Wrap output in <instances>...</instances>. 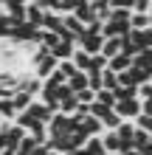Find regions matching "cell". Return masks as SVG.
Wrapping results in <instances>:
<instances>
[{"label": "cell", "instance_id": "obj_1", "mask_svg": "<svg viewBox=\"0 0 152 155\" xmlns=\"http://www.w3.org/2000/svg\"><path fill=\"white\" fill-rule=\"evenodd\" d=\"M45 130H48V138H57V135H70V133H73V121H70V116H65V113H53L51 121L45 124Z\"/></svg>", "mask_w": 152, "mask_h": 155}, {"label": "cell", "instance_id": "obj_2", "mask_svg": "<svg viewBox=\"0 0 152 155\" xmlns=\"http://www.w3.org/2000/svg\"><path fill=\"white\" fill-rule=\"evenodd\" d=\"M113 113L121 118V121H135L141 116V102L138 99H124V102H115Z\"/></svg>", "mask_w": 152, "mask_h": 155}, {"label": "cell", "instance_id": "obj_3", "mask_svg": "<svg viewBox=\"0 0 152 155\" xmlns=\"http://www.w3.org/2000/svg\"><path fill=\"white\" fill-rule=\"evenodd\" d=\"M102 42H104V37H102V34H90V31H85L82 37L76 40V48L93 57V54H102Z\"/></svg>", "mask_w": 152, "mask_h": 155}, {"label": "cell", "instance_id": "obj_4", "mask_svg": "<svg viewBox=\"0 0 152 155\" xmlns=\"http://www.w3.org/2000/svg\"><path fill=\"white\" fill-rule=\"evenodd\" d=\"M45 8H42L37 0H25V23L37 25V28H42V20H45Z\"/></svg>", "mask_w": 152, "mask_h": 155}, {"label": "cell", "instance_id": "obj_5", "mask_svg": "<svg viewBox=\"0 0 152 155\" xmlns=\"http://www.w3.org/2000/svg\"><path fill=\"white\" fill-rule=\"evenodd\" d=\"M20 79H23V71L0 68V90H17L20 87Z\"/></svg>", "mask_w": 152, "mask_h": 155}, {"label": "cell", "instance_id": "obj_6", "mask_svg": "<svg viewBox=\"0 0 152 155\" xmlns=\"http://www.w3.org/2000/svg\"><path fill=\"white\" fill-rule=\"evenodd\" d=\"M73 51H76V42H65V40H59V42L53 45L48 54H51V57L57 59V62H65V59H70V57H73Z\"/></svg>", "mask_w": 152, "mask_h": 155}, {"label": "cell", "instance_id": "obj_7", "mask_svg": "<svg viewBox=\"0 0 152 155\" xmlns=\"http://www.w3.org/2000/svg\"><path fill=\"white\" fill-rule=\"evenodd\" d=\"M25 113L34 116V118H37V121H42V124H48V121H51V116H53V110H48V107L42 104L40 99H34V102L28 104V110H25Z\"/></svg>", "mask_w": 152, "mask_h": 155}, {"label": "cell", "instance_id": "obj_8", "mask_svg": "<svg viewBox=\"0 0 152 155\" xmlns=\"http://www.w3.org/2000/svg\"><path fill=\"white\" fill-rule=\"evenodd\" d=\"M107 68H110L113 74H124L127 68H132V59L124 57V54H115L113 59H107Z\"/></svg>", "mask_w": 152, "mask_h": 155}, {"label": "cell", "instance_id": "obj_9", "mask_svg": "<svg viewBox=\"0 0 152 155\" xmlns=\"http://www.w3.org/2000/svg\"><path fill=\"white\" fill-rule=\"evenodd\" d=\"M82 133L90 138V135H102L104 133V127H102V121L99 118H93V116H85L82 118Z\"/></svg>", "mask_w": 152, "mask_h": 155}, {"label": "cell", "instance_id": "obj_10", "mask_svg": "<svg viewBox=\"0 0 152 155\" xmlns=\"http://www.w3.org/2000/svg\"><path fill=\"white\" fill-rule=\"evenodd\" d=\"M132 133H135V124H132V121H121V124H118V130H115V135H118V141L124 144V150H130Z\"/></svg>", "mask_w": 152, "mask_h": 155}, {"label": "cell", "instance_id": "obj_11", "mask_svg": "<svg viewBox=\"0 0 152 155\" xmlns=\"http://www.w3.org/2000/svg\"><path fill=\"white\" fill-rule=\"evenodd\" d=\"M37 147H40V141L34 138V135L25 133V135H23V141L17 144V152H14V155H34V150H37Z\"/></svg>", "mask_w": 152, "mask_h": 155}, {"label": "cell", "instance_id": "obj_12", "mask_svg": "<svg viewBox=\"0 0 152 155\" xmlns=\"http://www.w3.org/2000/svg\"><path fill=\"white\" fill-rule=\"evenodd\" d=\"M115 54H121V40H118V37L104 40V42H102V57H104V59H113Z\"/></svg>", "mask_w": 152, "mask_h": 155}, {"label": "cell", "instance_id": "obj_13", "mask_svg": "<svg viewBox=\"0 0 152 155\" xmlns=\"http://www.w3.org/2000/svg\"><path fill=\"white\" fill-rule=\"evenodd\" d=\"M70 62H73V68L79 71V74H87V68H90V54H85V51H73V57H70Z\"/></svg>", "mask_w": 152, "mask_h": 155}, {"label": "cell", "instance_id": "obj_14", "mask_svg": "<svg viewBox=\"0 0 152 155\" xmlns=\"http://www.w3.org/2000/svg\"><path fill=\"white\" fill-rule=\"evenodd\" d=\"M87 155H107L104 152V144H102V135H90V138L85 141V147H82Z\"/></svg>", "mask_w": 152, "mask_h": 155}, {"label": "cell", "instance_id": "obj_15", "mask_svg": "<svg viewBox=\"0 0 152 155\" xmlns=\"http://www.w3.org/2000/svg\"><path fill=\"white\" fill-rule=\"evenodd\" d=\"M76 107H79V102H76V96H73V93H68V96H62V99H59V110H57V113H65V116H73V113H76Z\"/></svg>", "mask_w": 152, "mask_h": 155}, {"label": "cell", "instance_id": "obj_16", "mask_svg": "<svg viewBox=\"0 0 152 155\" xmlns=\"http://www.w3.org/2000/svg\"><path fill=\"white\" fill-rule=\"evenodd\" d=\"M132 68H152V48H141L132 57Z\"/></svg>", "mask_w": 152, "mask_h": 155}, {"label": "cell", "instance_id": "obj_17", "mask_svg": "<svg viewBox=\"0 0 152 155\" xmlns=\"http://www.w3.org/2000/svg\"><path fill=\"white\" fill-rule=\"evenodd\" d=\"M34 102V99L28 93H23V90H14V96H11V104H14V110L17 113H23V110H28V104Z\"/></svg>", "mask_w": 152, "mask_h": 155}, {"label": "cell", "instance_id": "obj_18", "mask_svg": "<svg viewBox=\"0 0 152 155\" xmlns=\"http://www.w3.org/2000/svg\"><path fill=\"white\" fill-rule=\"evenodd\" d=\"M93 102L96 104H104V107H110V110H113V107H115V96H113V90H96V93H93Z\"/></svg>", "mask_w": 152, "mask_h": 155}, {"label": "cell", "instance_id": "obj_19", "mask_svg": "<svg viewBox=\"0 0 152 155\" xmlns=\"http://www.w3.org/2000/svg\"><path fill=\"white\" fill-rule=\"evenodd\" d=\"M14 116H17V110H14L11 99H0V118H3L6 124H11V121H14Z\"/></svg>", "mask_w": 152, "mask_h": 155}, {"label": "cell", "instance_id": "obj_20", "mask_svg": "<svg viewBox=\"0 0 152 155\" xmlns=\"http://www.w3.org/2000/svg\"><path fill=\"white\" fill-rule=\"evenodd\" d=\"M149 14H130V31H141V28H149Z\"/></svg>", "mask_w": 152, "mask_h": 155}, {"label": "cell", "instance_id": "obj_21", "mask_svg": "<svg viewBox=\"0 0 152 155\" xmlns=\"http://www.w3.org/2000/svg\"><path fill=\"white\" fill-rule=\"evenodd\" d=\"M42 28L57 34V31L62 28V17H59V14H53V12H48V14H45V20H42Z\"/></svg>", "mask_w": 152, "mask_h": 155}, {"label": "cell", "instance_id": "obj_22", "mask_svg": "<svg viewBox=\"0 0 152 155\" xmlns=\"http://www.w3.org/2000/svg\"><path fill=\"white\" fill-rule=\"evenodd\" d=\"M149 144V133H144V130H138L135 127V133H132V141H130V147L132 150H144Z\"/></svg>", "mask_w": 152, "mask_h": 155}, {"label": "cell", "instance_id": "obj_23", "mask_svg": "<svg viewBox=\"0 0 152 155\" xmlns=\"http://www.w3.org/2000/svg\"><path fill=\"white\" fill-rule=\"evenodd\" d=\"M68 87L73 90V93H79V90H85L87 87V74H73L68 79Z\"/></svg>", "mask_w": 152, "mask_h": 155}, {"label": "cell", "instance_id": "obj_24", "mask_svg": "<svg viewBox=\"0 0 152 155\" xmlns=\"http://www.w3.org/2000/svg\"><path fill=\"white\" fill-rule=\"evenodd\" d=\"M113 96H115V102H124V99H138L135 87H121V85L113 87Z\"/></svg>", "mask_w": 152, "mask_h": 155}, {"label": "cell", "instance_id": "obj_25", "mask_svg": "<svg viewBox=\"0 0 152 155\" xmlns=\"http://www.w3.org/2000/svg\"><path fill=\"white\" fill-rule=\"evenodd\" d=\"M57 42H59V37H57L53 31H45V28H40V45H42V48H48V51H51Z\"/></svg>", "mask_w": 152, "mask_h": 155}, {"label": "cell", "instance_id": "obj_26", "mask_svg": "<svg viewBox=\"0 0 152 155\" xmlns=\"http://www.w3.org/2000/svg\"><path fill=\"white\" fill-rule=\"evenodd\" d=\"M149 8H152V0H130V12L135 14H149Z\"/></svg>", "mask_w": 152, "mask_h": 155}, {"label": "cell", "instance_id": "obj_27", "mask_svg": "<svg viewBox=\"0 0 152 155\" xmlns=\"http://www.w3.org/2000/svg\"><path fill=\"white\" fill-rule=\"evenodd\" d=\"M104 68H107V59L102 57V54H93V57H90V68H87V74H90V71H93V74H102Z\"/></svg>", "mask_w": 152, "mask_h": 155}, {"label": "cell", "instance_id": "obj_28", "mask_svg": "<svg viewBox=\"0 0 152 155\" xmlns=\"http://www.w3.org/2000/svg\"><path fill=\"white\" fill-rule=\"evenodd\" d=\"M65 82H68V79L62 76V74H59V68H57V71H53V74H51V76L45 79V82H42V85H45V87H62Z\"/></svg>", "mask_w": 152, "mask_h": 155}, {"label": "cell", "instance_id": "obj_29", "mask_svg": "<svg viewBox=\"0 0 152 155\" xmlns=\"http://www.w3.org/2000/svg\"><path fill=\"white\" fill-rule=\"evenodd\" d=\"M115 85H118V82H115V74H113L110 68H104V71H102V87H104V90H113Z\"/></svg>", "mask_w": 152, "mask_h": 155}, {"label": "cell", "instance_id": "obj_30", "mask_svg": "<svg viewBox=\"0 0 152 155\" xmlns=\"http://www.w3.org/2000/svg\"><path fill=\"white\" fill-rule=\"evenodd\" d=\"M11 25H14V23L8 20L6 14L0 17V42H6V40H8V34H11Z\"/></svg>", "mask_w": 152, "mask_h": 155}, {"label": "cell", "instance_id": "obj_31", "mask_svg": "<svg viewBox=\"0 0 152 155\" xmlns=\"http://www.w3.org/2000/svg\"><path fill=\"white\" fill-rule=\"evenodd\" d=\"M118 124H121V118L115 116L113 110H110V116H104V118H102V127H104V130H118Z\"/></svg>", "mask_w": 152, "mask_h": 155}, {"label": "cell", "instance_id": "obj_32", "mask_svg": "<svg viewBox=\"0 0 152 155\" xmlns=\"http://www.w3.org/2000/svg\"><path fill=\"white\" fill-rule=\"evenodd\" d=\"M87 116H93V118H99V121H102V118L104 116H110V107H104V104H90V113H87Z\"/></svg>", "mask_w": 152, "mask_h": 155}, {"label": "cell", "instance_id": "obj_33", "mask_svg": "<svg viewBox=\"0 0 152 155\" xmlns=\"http://www.w3.org/2000/svg\"><path fill=\"white\" fill-rule=\"evenodd\" d=\"M132 124H135L138 130H144V133H149V135H152V116H138Z\"/></svg>", "mask_w": 152, "mask_h": 155}, {"label": "cell", "instance_id": "obj_34", "mask_svg": "<svg viewBox=\"0 0 152 155\" xmlns=\"http://www.w3.org/2000/svg\"><path fill=\"white\" fill-rule=\"evenodd\" d=\"M73 96H76V102H79V104H93V90H90V87L79 90V93H73Z\"/></svg>", "mask_w": 152, "mask_h": 155}, {"label": "cell", "instance_id": "obj_35", "mask_svg": "<svg viewBox=\"0 0 152 155\" xmlns=\"http://www.w3.org/2000/svg\"><path fill=\"white\" fill-rule=\"evenodd\" d=\"M135 93H138L141 102H144V99H152V82H147V85H138V87H135Z\"/></svg>", "mask_w": 152, "mask_h": 155}, {"label": "cell", "instance_id": "obj_36", "mask_svg": "<svg viewBox=\"0 0 152 155\" xmlns=\"http://www.w3.org/2000/svg\"><path fill=\"white\" fill-rule=\"evenodd\" d=\"M141 116H152V99H144V102H141Z\"/></svg>", "mask_w": 152, "mask_h": 155}, {"label": "cell", "instance_id": "obj_37", "mask_svg": "<svg viewBox=\"0 0 152 155\" xmlns=\"http://www.w3.org/2000/svg\"><path fill=\"white\" fill-rule=\"evenodd\" d=\"M110 8H130V0H110Z\"/></svg>", "mask_w": 152, "mask_h": 155}, {"label": "cell", "instance_id": "obj_38", "mask_svg": "<svg viewBox=\"0 0 152 155\" xmlns=\"http://www.w3.org/2000/svg\"><path fill=\"white\" fill-rule=\"evenodd\" d=\"M110 0H90V6H107Z\"/></svg>", "mask_w": 152, "mask_h": 155}, {"label": "cell", "instance_id": "obj_39", "mask_svg": "<svg viewBox=\"0 0 152 155\" xmlns=\"http://www.w3.org/2000/svg\"><path fill=\"white\" fill-rule=\"evenodd\" d=\"M70 155H87L85 150H73V152H70Z\"/></svg>", "mask_w": 152, "mask_h": 155}, {"label": "cell", "instance_id": "obj_40", "mask_svg": "<svg viewBox=\"0 0 152 155\" xmlns=\"http://www.w3.org/2000/svg\"><path fill=\"white\" fill-rule=\"evenodd\" d=\"M3 14H6V12H3V6H0V17H3Z\"/></svg>", "mask_w": 152, "mask_h": 155}, {"label": "cell", "instance_id": "obj_41", "mask_svg": "<svg viewBox=\"0 0 152 155\" xmlns=\"http://www.w3.org/2000/svg\"><path fill=\"white\" fill-rule=\"evenodd\" d=\"M0 155H11V152H6V150H3V152H0Z\"/></svg>", "mask_w": 152, "mask_h": 155}, {"label": "cell", "instance_id": "obj_42", "mask_svg": "<svg viewBox=\"0 0 152 155\" xmlns=\"http://www.w3.org/2000/svg\"><path fill=\"white\" fill-rule=\"evenodd\" d=\"M149 23H152V8H149Z\"/></svg>", "mask_w": 152, "mask_h": 155}, {"label": "cell", "instance_id": "obj_43", "mask_svg": "<svg viewBox=\"0 0 152 155\" xmlns=\"http://www.w3.org/2000/svg\"><path fill=\"white\" fill-rule=\"evenodd\" d=\"M149 147H152V135H149Z\"/></svg>", "mask_w": 152, "mask_h": 155}]
</instances>
